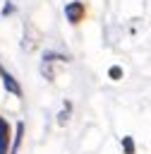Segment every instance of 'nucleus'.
Instances as JSON below:
<instances>
[{"instance_id": "obj_1", "label": "nucleus", "mask_w": 151, "mask_h": 154, "mask_svg": "<svg viewBox=\"0 0 151 154\" xmlns=\"http://www.w3.org/2000/svg\"><path fill=\"white\" fill-rule=\"evenodd\" d=\"M84 14H86L84 2L74 0V2H67V5H65V17L70 19V24H79V22L84 19Z\"/></svg>"}, {"instance_id": "obj_2", "label": "nucleus", "mask_w": 151, "mask_h": 154, "mask_svg": "<svg viewBox=\"0 0 151 154\" xmlns=\"http://www.w3.org/2000/svg\"><path fill=\"white\" fill-rule=\"evenodd\" d=\"M10 142H12V132H10V123L0 116V154H7L10 149Z\"/></svg>"}, {"instance_id": "obj_3", "label": "nucleus", "mask_w": 151, "mask_h": 154, "mask_svg": "<svg viewBox=\"0 0 151 154\" xmlns=\"http://www.w3.org/2000/svg\"><path fill=\"white\" fill-rule=\"evenodd\" d=\"M0 77H2V84L7 87V91H10V94L22 96V87H19V82H17V79H14V77H12V75H10L2 65H0Z\"/></svg>"}, {"instance_id": "obj_4", "label": "nucleus", "mask_w": 151, "mask_h": 154, "mask_svg": "<svg viewBox=\"0 0 151 154\" xmlns=\"http://www.w3.org/2000/svg\"><path fill=\"white\" fill-rule=\"evenodd\" d=\"M122 147H125V154H134V140L132 137H125L122 140Z\"/></svg>"}, {"instance_id": "obj_5", "label": "nucleus", "mask_w": 151, "mask_h": 154, "mask_svg": "<svg viewBox=\"0 0 151 154\" xmlns=\"http://www.w3.org/2000/svg\"><path fill=\"white\" fill-rule=\"evenodd\" d=\"M67 113H70V103H67V106H65V111H60V116H58V123H60V125H65V123H67V118H70Z\"/></svg>"}, {"instance_id": "obj_6", "label": "nucleus", "mask_w": 151, "mask_h": 154, "mask_svg": "<svg viewBox=\"0 0 151 154\" xmlns=\"http://www.w3.org/2000/svg\"><path fill=\"white\" fill-rule=\"evenodd\" d=\"M120 75H122L120 67H110V77H113V79H120Z\"/></svg>"}]
</instances>
